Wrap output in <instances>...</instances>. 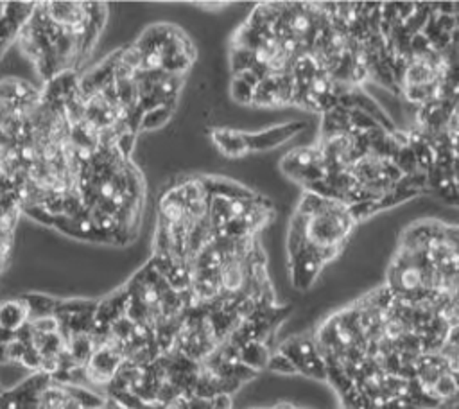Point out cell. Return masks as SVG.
Wrapping results in <instances>:
<instances>
[{
  "instance_id": "obj_1",
  "label": "cell",
  "mask_w": 459,
  "mask_h": 409,
  "mask_svg": "<svg viewBox=\"0 0 459 409\" xmlns=\"http://www.w3.org/2000/svg\"><path fill=\"white\" fill-rule=\"evenodd\" d=\"M352 210L341 201L305 191L289 224L287 253L296 289H309L330 260L345 250L357 227Z\"/></svg>"
},
{
  "instance_id": "obj_2",
  "label": "cell",
  "mask_w": 459,
  "mask_h": 409,
  "mask_svg": "<svg viewBox=\"0 0 459 409\" xmlns=\"http://www.w3.org/2000/svg\"><path fill=\"white\" fill-rule=\"evenodd\" d=\"M118 54L138 72L185 78L194 63L195 49L182 29L171 23H155L135 43L118 49Z\"/></svg>"
},
{
  "instance_id": "obj_3",
  "label": "cell",
  "mask_w": 459,
  "mask_h": 409,
  "mask_svg": "<svg viewBox=\"0 0 459 409\" xmlns=\"http://www.w3.org/2000/svg\"><path fill=\"white\" fill-rule=\"evenodd\" d=\"M280 165H282V171L287 174V178L303 185V191L327 178L325 160H323L321 151L316 144L291 151L289 155L284 156Z\"/></svg>"
},
{
  "instance_id": "obj_4",
  "label": "cell",
  "mask_w": 459,
  "mask_h": 409,
  "mask_svg": "<svg viewBox=\"0 0 459 409\" xmlns=\"http://www.w3.org/2000/svg\"><path fill=\"white\" fill-rule=\"evenodd\" d=\"M303 123H292V124H282V126L269 127L260 133H244V142L248 153H255V151H268L271 147H277L289 140L291 136L298 135L303 132Z\"/></svg>"
},
{
  "instance_id": "obj_5",
  "label": "cell",
  "mask_w": 459,
  "mask_h": 409,
  "mask_svg": "<svg viewBox=\"0 0 459 409\" xmlns=\"http://www.w3.org/2000/svg\"><path fill=\"white\" fill-rule=\"evenodd\" d=\"M212 140L217 146V149L226 156H244L248 155L244 142V133L237 129H228V127H217L212 132Z\"/></svg>"
},
{
  "instance_id": "obj_6",
  "label": "cell",
  "mask_w": 459,
  "mask_h": 409,
  "mask_svg": "<svg viewBox=\"0 0 459 409\" xmlns=\"http://www.w3.org/2000/svg\"><path fill=\"white\" fill-rule=\"evenodd\" d=\"M29 322V313L22 298L19 300L0 302V328L17 332Z\"/></svg>"
},
{
  "instance_id": "obj_7",
  "label": "cell",
  "mask_w": 459,
  "mask_h": 409,
  "mask_svg": "<svg viewBox=\"0 0 459 409\" xmlns=\"http://www.w3.org/2000/svg\"><path fill=\"white\" fill-rule=\"evenodd\" d=\"M20 298H22V302L28 307L29 319L40 318V316H50V314H54L56 307H58V300L52 298V296L23 295Z\"/></svg>"
},
{
  "instance_id": "obj_8",
  "label": "cell",
  "mask_w": 459,
  "mask_h": 409,
  "mask_svg": "<svg viewBox=\"0 0 459 409\" xmlns=\"http://www.w3.org/2000/svg\"><path fill=\"white\" fill-rule=\"evenodd\" d=\"M230 94H232V99L237 101L239 105L251 106V99H253V87H250V85L242 81L241 78L233 76Z\"/></svg>"
},
{
  "instance_id": "obj_9",
  "label": "cell",
  "mask_w": 459,
  "mask_h": 409,
  "mask_svg": "<svg viewBox=\"0 0 459 409\" xmlns=\"http://www.w3.org/2000/svg\"><path fill=\"white\" fill-rule=\"evenodd\" d=\"M29 325H31L32 332H36V334H58L59 332V322L54 314L29 319Z\"/></svg>"
}]
</instances>
